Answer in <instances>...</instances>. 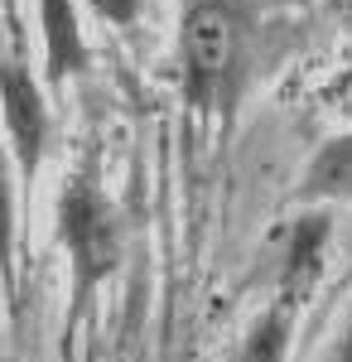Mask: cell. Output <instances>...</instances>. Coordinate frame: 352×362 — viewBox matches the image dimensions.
I'll list each match as a JSON object with an SVG mask.
<instances>
[{
	"label": "cell",
	"mask_w": 352,
	"mask_h": 362,
	"mask_svg": "<svg viewBox=\"0 0 352 362\" xmlns=\"http://www.w3.org/2000/svg\"><path fill=\"white\" fill-rule=\"evenodd\" d=\"M58 242L73 261V309H87L97 285L121 266V213L92 165H82L58 194Z\"/></svg>",
	"instance_id": "cell-1"
},
{
	"label": "cell",
	"mask_w": 352,
	"mask_h": 362,
	"mask_svg": "<svg viewBox=\"0 0 352 362\" xmlns=\"http://www.w3.org/2000/svg\"><path fill=\"white\" fill-rule=\"evenodd\" d=\"M237 10L232 0H193L184 15V102L193 112L227 107L237 68Z\"/></svg>",
	"instance_id": "cell-2"
},
{
	"label": "cell",
	"mask_w": 352,
	"mask_h": 362,
	"mask_svg": "<svg viewBox=\"0 0 352 362\" xmlns=\"http://www.w3.org/2000/svg\"><path fill=\"white\" fill-rule=\"evenodd\" d=\"M0 116H5V136L15 150L20 179H34L44 165V145H49V107L20 58H0Z\"/></svg>",
	"instance_id": "cell-3"
},
{
	"label": "cell",
	"mask_w": 352,
	"mask_h": 362,
	"mask_svg": "<svg viewBox=\"0 0 352 362\" xmlns=\"http://www.w3.org/2000/svg\"><path fill=\"white\" fill-rule=\"evenodd\" d=\"M39 29H44V78L54 87L87 68V44L73 0H39Z\"/></svg>",
	"instance_id": "cell-4"
},
{
	"label": "cell",
	"mask_w": 352,
	"mask_h": 362,
	"mask_svg": "<svg viewBox=\"0 0 352 362\" xmlns=\"http://www.w3.org/2000/svg\"><path fill=\"white\" fill-rule=\"evenodd\" d=\"M324 247H328V218L324 213L299 218L295 232H290V247H285V266H280V290H285L290 309L314 290V280L324 271Z\"/></svg>",
	"instance_id": "cell-5"
},
{
	"label": "cell",
	"mask_w": 352,
	"mask_h": 362,
	"mask_svg": "<svg viewBox=\"0 0 352 362\" xmlns=\"http://www.w3.org/2000/svg\"><path fill=\"white\" fill-rule=\"evenodd\" d=\"M299 198H352V136L328 140L299 179Z\"/></svg>",
	"instance_id": "cell-6"
},
{
	"label": "cell",
	"mask_w": 352,
	"mask_h": 362,
	"mask_svg": "<svg viewBox=\"0 0 352 362\" xmlns=\"http://www.w3.org/2000/svg\"><path fill=\"white\" fill-rule=\"evenodd\" d=\"M285 353H290V305H275L251 324L237 362H285Z\"/></svg>",
	"instance_id": "cell-7"
},
{
	"label": "cell",
	"mask_w": 352,
	"mask_h": 362,
	"mask_svg": "<svg viewBox=\"0 0 352 362\" xmlns=\"http://www.w3.org/2000/svg\"><path fill=\"white\" fill-rule=\"evenodd\" d=\"M0 280L15 295V174L5 140H0Z\"/></svg>",
	"instance_id": "cell-8"
},
{
	"label": "cell",
	"mask_w": 352,
	"mask_h": 362,
	"mask_svg": "<svg viewBox=\"0 0 352 362\" xmlns=\"http://www.w3.org/2000/svg\"><path fill=\"white\" fill-rule=\"evenodd\" d=\"M107 25H116V29H131L140 20V0H87Z\"/></svg>",
	"instance_id": "cell-9"
},
{
	"label": "cell",
	"mask_w": 352,
	"mask_h": 362,
	"mask_svg": "<svg viewBox=\"0 0 352 362\" xmlns=\"http://www.w3.org/2000/svg\"><path fill=\"white\" fill-rule=\"evenodd\" d=\"M333 362H352V314H348V324H343V343H338Z\"/></svg>",
	"instance_id": "cell-10"
}]
</instances>
